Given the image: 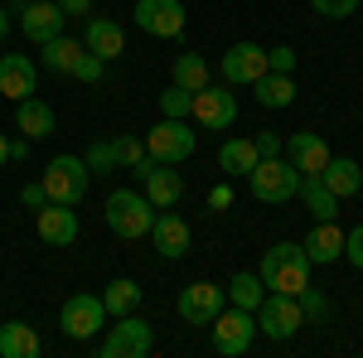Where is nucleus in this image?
I'll list each match as a JSON object with an SVG mask.
<instances>
[{
    "label": "nucleus",
    "instance_id": "nucleus-22",
    "mask_svg": "<svg viewBox=\"0 0 363 358\" xmlns=\"http://www.w3.org/2000/svg\"><path fill=\"white\" fill-rule=\"evenodd\" d=\"M301 203L310 208V218L315 223H335L339 218V194H330V184L320 179V174H301Z\"/></svg>",
    "mask_w": 363,
    "mask_h": 358
},
{
    "label": "nucleus",
    "instance_id": "nucleus-33",
    "mask_svg": "<svg viewBox=\"0 0 363 358\" xmlns=\"http://www.w3.org/2000/svg\"><path fill=\"white\" fill-rule=\"evenodd\" d=\"M145 155V140H136V136H116L112 140V160H116V169H131Z\"/></svg>",
    "mask_w": 363,
    "mask_h": 358
},
{
    "label": "nucleus",
    "instance_id": "nucleus-3",
    "mask_svg": "<svg viewBox=\"0 0 363 358\" xmlns=\"http://www.w3.org/2000/svg\"><path fill=\"white\" fill-rule=\"evenodd\" d=\"M44 194H49V203H68V208H78L83 203L87 184H92V169H87V160H78V155H54L49 165H44Z\"/></svg>",
    "mask_w": 363,
    "mask_h": 358
},
{
    "label": "nucleus",
    "instance_id": "nucleus-7",
    "mask_svg": "<svg viewBox=\"0 0 363 358\" xmlns=\"http://www.w3.org/2000/svg\"><path fill=\"white\" fill-rule=\"evenodd\" d=\"M252 339H257V315H252V310H242V305H223V310L213 315V354L242 358L252 349Z\"/></svg>",
    "mask_w": 363,
    "mask_h": 358
},
{
    "label": "nucleus",
    "instance_id": "nucleus-15",
    "mask_svg": "<svg viewBox=\"0 0 363 358\" xmlns=\"http://www.w3.org/2000/svg\"><path fill=\"white\" fill-rule=\"evenodd\" d=\"M39 237L49 247H73L78 242V208L68 203H44L39 208Z\"/></svg>",
    "mask_w": 363,
    "mask_h": 358
},
{
    "label": "nucleus",
    "instance_id": "nucleus-27",
    "mask_svg": "<svg viewBox=\"0 0 363 358\" xmlns=\"http://www.w3.org/2000/svg\"><path fill=\"white\" fill-rule=\"evenodd\" d=\"M252 87H257V102H262V107H291V102H296V83H291V73H272V68H267Z\"/></svg>",
    "mask_w": 363,
    "mask_h": 358
},
{
    "label": "nucleus",
    "instance_id": "nucleus-4",
    "mask_svg": "<svg viewBox=\"0 0 363 358\" xmlns=\"http://www.w3.org/2000/svg\"><path fill=\"white\" fill-rule=\"evenodd\" d=\"M102 358H150L155 354V325L140 320L136 310L131 315H116V325L107 330V339L97 344Z\"/></svg>",
    "mask_w": 363,
    "mask_h": 358
},
{
    "label": "nucleus",
    "instance_id": "nucleus-17",
    "mask_svg": "<svg viewBox=\"0 0 363 358\" xmlns=\"http://www.w3.org/2000/svg\"><path fill=\"white\" fill-rule=\"evenodd\" d=\"M301 252H306L310 267L339 262V257H344V228H339V223H315V228L306 233V242H301Z\"/></svg>",
    "mask_w": 363,
    "mask_h": 358
},
{
    "label": "nucleus",
    "instance_id": "nucleus-29",
    "mask_svg": "<svg viewBox=\"0 0 363 358\" xmlns=\"http://www.w3.org/2000/svg\"><path fill=\"white\" fill-rule=\"evenodd\" d=\"M102 305H107V315H131V310L140 305V286L126 281V276H116L112 286L102 291Z\"/></svg>",
    "mask_w": 363,
    "mask_h": 358
},
{
    "label": "nucleus",
    "instance_id": "nucleus-20",
    "mask_svg": "<svg viewBox=\"0 0 363 358\" xmlns=\"http://www.w3.org/2000/svg\"><path fill=\"white\" fill-rule=\"evenodd\" d=\"M0 97L10 102L34 97V63L25 54H0Z\"/></svg>",
    "mask_w": 363,
    "mask_h": 358
},
{
    "label": "nucleus",
    "instance_id": "nucleus-25",
    "mask_svg": "<svg viewBox=\"0 0 363 358\" xmlns=\"http://www.w3.org/2000/svg\"><path fill=\"white\" fill-rule=\"evenodd\" d=\"M39 334L29 330L25 320H10V325H0V358H39Z\"/></svg>",
    "mask_w": 363,
    "mask_h": 358
},
{
    "label": "nucleus",
    "instance_id": "nucleus-37",
    "mask_svg": "<svg viewBox=\"0 0 363 358\" xmlns=\"http://www.w3.org/2000/svg\"><path fill=\"white\" fill-rule=\"evenodd\" d=\"M315 5V15H325V20H349L354 10H359V0H310Z\"/></svg>",
    "mask_w": 363,
    "mask_h": 358
},
{
    "label": "nucleus",
    "instance_id": "nucleus-41",
    "mask_svg": "<svg viewBox=\"0 0 363 358\" xmlns=\"http://www.w3.org/2000/svg\"><path fill=\"white\" fill-rule=\"evenodd\" d=\"M20 198H25V203L34 208V213H39L44 203H49V194H44V184H25V189H20Z\"/></svg>",
    "mask_w": 363,
    "mask_h": 358
},
{
    "label": "nucleus",
    "instance_id": "nucleus-43",
    "mask_svg": "<svg viewBox=\"0 0 363 358\" xmlns=\"http://www.w3.org/2000/svg\"><path fill=\"white\" fill-rule=\"evenodd\" d=\"M228 198H233V194H228V189H223V184H218V189L208 194V203H213V208H228Z\"/></svg>",
    "mask_w": 363,
    "mask_h": 358
},
{
    "label": "nucleus",
    "instance_id": "nucleus-32",
    "mask_svg": "<svg viewBox=\"0 0 363 358\" xmlns=\"http://www.w3.org/2000/svg\"><path fill=\"white\" fill-rule=\"evenodd\" d=\"M296 301H301V310H306V325H330V296H325V291L306 286Z\"/></svg>",
    "mask_w": 363,
    "mask_h": 358
},
{
    "label": "nucleus",
    "instance_id": "nucleus-42",
    "mask_svg": "<svg viewBox=\"0 0 363 358\" xmlns=\"http://www.w3.org/2000/svg\"><path fill=\"white\" fill-rule=\"evenodd\" d=\"M63 15H92V0H58Z\"/></svg>",
    "mask_w": 363,
    "mask_h": 358
},
{
    "label": "nucleus",
    "instance_id": "nucleus-16",
    "mask_svg": "<svg viewBox=\"0 0 363 358\" xmlns=\"http://www.w3.org/2000/svg\"><path fill=\"white\" fill-rule=\"evenodd\" d=\"M281 155L301 169V174H320V169L330 165V145H325V136H315V131H296V136L286 140Z\"/></svg>",
    "mask_w": 363,
    "mask_h": 358
},
{
    "label": "nucleus",
    "instance_id": "nucleus-46",
    "mask_svg": "<svg viewBox=\"0 0 363 358\" xmlns=\"http://www.w3.org/2000/svg\"><path fill=\"white\" fill-rule=\"evenodd\" d=\"M5 160H10V140L0 136V165H5Z\"/></svg>",
    "mask_w": 363,
    "mask_h": 358
},
{
    "label": "nucleus",
    "instance_id": "nucleus-14",
    "mask_svg": "<svg viewBox=\"0 0 363 358\" xmlns=\"http://www.w3.org/2000/svg\"><path fill=\"white\" fill-rule=\"evenodd\" d=\"M218 68H223L228 87H252L267 73V49H262V44H233Z\"/></svg>",
    "mask_w": 363,
    "mask_h": 358
},
{
    "label": "nucleus",
    "instance_id": "nucleus-38",
    "mask_svg": "<svg viewBox=\"0 0 363 358\" xmlns=\"http://www.w3.org/2000/svg\"><path fill=\"white\" fill-rule=\"evenodd\" d=\"M344 257H349V267H359V272H363V223L344 233Z\"/></svg>",
    "mask_w": 363,
    "mask_h": 358
},
{
    "label": "nucleus",
    "instance_id": "nucleus-23",
    "mask_svg": "<svg viewBox=\"0 0 363 358\" xmlns=\"http://www.w3.org/2000/svg\"><path fill=\"white\" fill-rule=\"evenodd\" d=\"M15 126L25 131V140L54 136V107L39 102V97H25V102H15Z\"/></svg>",
    "mask_w": 363,
    "mask_h": 358
},
{
    "label": "nucleus",
    "instance_id": "nucleus-11",
    "mask_svg": "<svg viewBox=\"0 0 363 358\" xmlns=\"http://www.w3.org/2000/svg\"><path fill=\"white\" fill-rule=\"evenodd\" d=\"M228 305L223 286H213V281H194V286H184L179 291V301H174V310H179V320L184 325H213V315Z\"/></svg>",
    "mask_w": 363,
    "mask_h": 358
},
{
    "label": "nucleus",
    "instance_id": "nucleus-21",
    "mask_svg": "<svg viewBox=\"0 0 363 358\" xmlns=\"http://www.w3.org/2000/svg\"><path fill=\"white\" fill-rule=\"evenodd\" d=\"M140 194H145L155 208H174V203L184 198V179H179V169H174V165H155L150 174H145Z\"/></svg>",
    "mask_w": 363,
    "mask_h": 358
},
{
    "label": "nucleus",
    "instance_id": "nucleus-13",
    "mask_svg": "<svg viewBox=\"0 0 363 358\" xmlns=\"http://www.w3.org/2000/svg\"><path fill=\"white\" fill-rule=\"evenodd\" d=\"M63 25H68V15L58 10V0H29V5H20V29H25V39H34V44L58 39Z\"/></svg>",
    "mask_w": 363,
    "mask_h": 358
},
{
    "label": "nucleus",
    "instance_id": "nucleus-5",
    "mask_svg": "<svg viewBox=\"0 0 363 358\" xmlns=\"http://www.w3.org/2000/svg\"><path fill=\"white\" fill-rule=\"evenodd\" d=\"M247 184H252V198L257 203H286V198H296V189H301V169L291 165L286 155H277V160H257L247 174Z\"/></svg>",
    "mask_w": 363,
    "mask_h": 358
},
{
    "label": "nucleus",
    "instance_id": "nucleus-6",
    "mask_svg": "<svg viewBox=\"0 0 363 358\" xmlns=\"http://www.w3.org/2000/svg\"><path fill=\"white\" fill-rule=\"evenodd\" d=\"M252 315H257V334H267V339H277V344L296 339V334H301V325H306L301 301H296V296H281V291H267V296H262V305H257Z\"/></svg>",
    "mask_w": 363,
    "mask_h": 358
},
{
    "label": "nucleus",
    "instance_id": "nucleus-44",
    "mask_svg": "<svg viewBox=\"0 0 363 358\" xmlns=\"http://www.w3.org/2000/svg\"><path fill=\"white\" fill-rule=\"evenodd\" d=\"M29 155V140H10V160H25Z\"/></svg>",
    "mask_w": 363,
    "mask_h": 358
},
{
    "label": "nucleus",
    "instance_id": "nucleus-30",
    "mask_svg": "<svg viewBox=\"0 0 363 358\" xmlns=\"http://www.w3.org/2000/svg\"><path fill=\"white\" fill-rule=\"evenodd\" d=\"M262 296H267V286H262V276H257V272H238V276H233V286H228V301L242 305V310H257Z\"/></svg>",
    "mask_w": 363,
    "mask_h": 358
},
{
    "label": "nucleus",
    "instance_id": "nucleus-10",
    "mask_svg": "<svg viewBox=\"0 0 363 358\" xmlns=\"http://www.w3.org/2000/svg\"><path fill=\"white\" fill-rule=\"evenodd\" d=\"M136 25L145 34H155V39H179L184 25H189V15H184V5L179 0H136Z\"/></svg>",
    "mask_w": 363,
    "mask_h": 358
},
{
    "label": "nucleus",
    "instance_id": "nucleus-45",
    "mask_svg": "<svg viewBox=\"0 0 363 358\" xmlns=\"http://www.w3.org/2000/svg\"><path fill=\"white\" fill-rule=\"evenodd\" d=\"M5 34H10V15L0 10V44H5Z\"/></svg>",
    "mask_w": 363,
    "mask_h": 358
},
{
    "label": "nucleus",
    "instance_id": "nucleus-40",
    "mask_svg": "<svg viewBox=\"0 0 363 358\" xmlns=\"http://www.w3.org/2000/svg\"><path fill=\"white\" fill-rule=\"evenodd\" d=\"M252 145H257V155H262V160H277L281 150H286V140H281V136H272V131H262V136L252 140Z\"/></svg>",
    "mask_w": 363,
    "mask_h": 358
},
{
    "label": "nucleus",
    "instance_id": "nucleus-24",
    "mask_svg": "<svg viewBox=\"0 0 363 358\" xmlns=\"http://www.w3.org/2000/svg\"><path fill=\"white\" fill-rule=\"evenodd\" d=\"M320 179L330 184V194H339V198H354L363 184V169L359 160H349V155H330V165L320 169Z\"/></svg>",
    "mask_w": 363,
    "mask_h": 358
},
{
    "label": "nucleus",
    "instance_id": "nucleus-35",
    "mask_svg": "<svg viewBox=\"0 0 363 358\" xmlns=\"http://www.w3.org/2000/svg\"><path fill=\"white\" fill-rule=\"evenodd\" d=\"M160 111H165V116H194V92H184V87L160 92Z\"/></svg>",
    "mask_w": 363,
    "mask_h": 358
},
{
    "label": "nucleus",
    "instance_id": "nucleus-1",
    "mask_svg": "<svg viewBox=\"0 0 363 358\" xmlns=\"http://www.w3.org/2000/svg\"><path fill=\"white\" fill-rule=\"evenodd\" d=\"M257 276H262L267 291L301 296L310 286V262H306V252H301V242H272L267 257H262V267H257Z\"/></svg>",
    "mask_w": 363,
    "mask_h": 358
},
{
    "label": "nucleus",
    "instance_id": "nucleus-39",
    "mask_svg": "<svg viewBox=\"0 0 363 358\" xmlns=\"http://www.w3.org/2000/svg\"><path fill=\"white\" fill-rule=\"evenodd\" d=\"M267 68H272V73H291V68H296V49H286V44H281V49H267Z\"/></svg>",
    "mask_w": 363,
    "mask_h": 358
},
{
    "label": "nucleus",
    "instance_id": "nucleus-8",
    "mask_svg": "<svg viewBox=\"0 0 363 358\" xmlns=\"http://www.w3.org/2000/svg\"><path fill=\"white\" fill-rule=\"evenodd\" d=\"M145 150H150L160 165H184V160L194 155V126H189L184 116H165V121H155V131L145 136Z\"/></svg>",
    "mask_w": 363,
    "mask_h": 358
},
{
    "label": "nucleus",
    "instance_id": "nucleus-9",
    "mask_svg": "<svg viewBox=\"0 0 363 358\" xmlns=\"http://www.w3.org/2000/svg\"><path fill=\"white\" fill-rule=\"evenodd\" d=\"M58 325H63V334L68 339H78V344H87V339H97L102 334V325H107V305H102V296H68L63 301V310H58Z\"/></svg>",
    "mask_w": 363,
    "mask_h": 358
},
{
    "label": "nucleus",
    "instance_id": "nucleus-12",
    "mask_svg": "<svg viewBox=\"0 0 363 358\" xmlns=\"http://www.w3.org/2000/svg\"><path fill=\"white\" fill-rule=\"evenodd\" d=\"M194 121L199 126H208V131H228L233 121H238V97H233V87H199L194 92Z\"/></svg>",
    "mask_w": 363,
    "mask_h": 358
},
{
    "label": "nucleus",
    "instance_id": "nucleus-28",
    "mask_svg": "<svg viewBox=\"0 0 363 358\" xmlns=\"http://www.w3.org/2000/svg\"><path fill=\"white\" fill-rule=\"evenodd\" d=\"M257 160H262V155H257V145H252V140H223V150H218V165H223L233 179H238V174L247 179Z\"/></svg>",
    "mask_w": 363,
    "mask_h": 358
},
{
    "label": "nucleus",
    "instance_id": "nucleus-2",
    "mask_svg": "<svg viewBox=\"0 0 363 358\" xmlns=\"http://www.w3.org/2000/svg\"><path fill=\"white\" fill-rule=\"evenodd\" d=\"M150 223H155V203L140 189H116L107 198V228L116 237L136 242V237H150Z\"/></svg>",
    "mask_w": 363,
    "mask_h": 358
},
{
    "label": "nucleus",
    "instance_id": "nucleus-19",
    "mask_svg": "<svg viewBox=\"0 0 363 358\" xmlns=\"http://www.w3.org/2000/svg\"><path fill=\"white\" fill-rule=\"evenodd\" d=\"M83 49L112 63V58L126 54V29L116 25V20H102V15H97V20H87V25H83Z\"/></svg>",
    "mask_w": 363,
    "mask_h": 358
},
{
    "label": "nucleus",
    "instance_id": "nucleus-34",
    "mask_svg": "<svg viewBox=\"0 0 363 358\" xmlns=\"http://www.w3.org/2000/svg\"><path fill=\"white\" fill-rule=\"evenodd\" d=\"M87 169H92V174H116V160H112V140H92V145H87Z\"/></svg>",
    "mask_w": 363,
    "mask_h": 358
},
{
    "label": "nucleus",
    "instance_id": "nucleus-36",
    "mask_svg": "<svg viewBox=\"0 0 363 358\" xmlns=\"http://www.w3.org/2000/svg\"><path fill=\"white\" fill-rule=\"evenodd\" d=\"M102 73H107V58H97V54H83V58H78V68H73L78 83H102Z\"/></svg>",
    "mask_w": 363,
    "mask_h": 358
},
{
    "label": "nucleus",
    "instance_id": "nucleus-26",
    "mask_svg": "<svg viewBox=\"0 0 363 358\" xmlns=\"http://www.w3.org/2000/svg\"><path fill=\"white\" fill-rule=\"evenodd\" d=\"M83 54H87L83 44H78V39H63V34L49 39V44H39V63H44L49 73H68V78H73V68H78Z\"/></svg>",
    "mask_w": 363,
    "mask_h": 358
},
{
    "label": "nucleus",
    "instance_id": "nucleus-31",
    "mask_svg": "<svg viewBox=\"0 0 363 358\" xmlns=\"http://www.w3.org/2000/svg\"><path fill=\"white\" fill-rule=\"evenodd\" d=\"M174 87H184V92L208 87V63H203L199 54H179L174 58Z\"/></svg>",
    "mask_w": 363,
    "mask_h": 358
},
{
    "label": "nucleus",
    "instance_id": "nucleus-18",
    "mask_svg": "<svg viewBox=\"0 0 363 358\" xmlns=\"http://www.w3.org/2000/svg\"><path fill=\"white\" fill-rule=\"evenodd\" d=\"M150 237H155V252H160L165 262H179V257L189 252V223L165 208V213H155V223H150Z\"/></svg>",
    "mask_w": 363,
    "mask_h": 358
}]
</instances>
